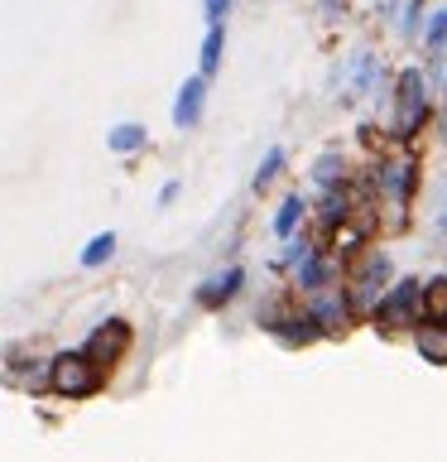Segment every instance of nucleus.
Listing matches in <instances>:
<instances>
[{"label": "nucleus", "mask_w": 447, "mask_h": 462, "mask_svg": "<svg viewBox=\"0 0 447 462\" xmlns=\"http://www.w3.org/2000/svg\"><path fill=\"white\" fill-rule=\"evenodd\" d=\"M202 10H207V20L216 24V20H222V14L231 10V0H202Z\"/></svg>", "instance_id": "aec40b11"}, {"label": "nucleus", "mask_w": 447, "mask_h": 462, "mask_svg": "<svg viewBox=\"0 0 447 462\" xmlns=\"http://www.w3.org/2000/svg\"><path fill=\"white\" fill-rule=\"evenodd\" d=\"M245 284V274L241 270H222L216 280H207V284H197V303L202 309H222V303L236 294V289Z\"/></svg>", "instance_id": "0eeeda50"}, {"label": "nucleus", "mask_w": 447, "mask_h": 462, "mask_svg": "<svg viewBox=\"0 0 447 462\" xmlns=\"http://www.w3.org/2000/svg\"><path fill=\"white\" fill-rule=\"evenodd\" d=\"M438 231H442V236H447V212H442V217H438Z\"/></svg>", "instance_id": "4be33fe9"}, {"label": "nucleus", "mask_w": 447, "mask_h": 462, "mask_svg": "<svg viewBox=\"0 0 447 462\" xmlns=\"http://www.w3.org/2000/svg\"><path fill=\"white\" fill-rule=\"evenodd\" d=\"M284 169V150H269L265 159H260V169H255V188L265 193V183H274V173Z\"/></svg>", "instance_id": "dca6fc26"}, {"label": "nucleus", "mask_w": 447, "mask_h": 462, "mask_svg": "<svg viewBox=\"0 0 447 462\" xmlns=\"http://www.w3.org/2000/svg\"><path fill=\"white\" fill-rule=\"evenodd\" d=\"M313 179L323 183V188L337 183V179H342V154H323V159H317V164H313Z\"/></svg>", "instance_id": "f3484780"}, {"label": "nucleus", "mask_w": 447, "mask_h": 462, "mask_svg": "<svg viewBox=\"0 0 447 462\" xmlns=\"http://www.w3.org/2000/svg\"><path fill=\"white\" fill-rule=\"evenodd\" d=\"M385 280H389V260L380 255V260H370V265L360 270L356 299H360V303H375V294H380V289H385Z\"/></svg>", "instance_id": "9b49d317"}, {"label": "nucleus", "mask_w": 447, "mask_h": 462, "mask_svg": "<svg viewBox=\"0 0 447 462\" xmlns=\"http://www.w3.org/2000/svg\"><path fill=\"white\" fill-rule=\"evenodd\" d=\"M115 245H121V241H115V231H101V236H92V241L82 245V270L106 265V260L115 255Z\"/></svg>", "instance_id": "ddd939ff"}, {"label": "nucleus", "mask_w": 447, "mask_h": 462, "mask_svg": "<svg viewBox=\"0 0 447 462\" xmlns=\"http://www.w3.org/2000/svg\"><path fill=\"white\" fill-rule=\"evenodd\" d=\"M370 87H375V58L356 53V92H370Z\"/></svg>", "instance_id": "6ab92c4d"}, {"label": "nucleus", "mask_w": 447, "mask_h": 462, "mask_svg": "<svg viewBox=\"0 0 447 462\" xmlns=\"http://www.w3.org/2000/svg\"><path fill=\"white\" fill-rule=\"evenodd\" d=\"M144 140H150V130H144L140 121H125V125H111L106 150L111 154H135V150H144Z\"/></svg>", "instance_id": "6e6552de"}, {"label": "nucleus", "mask_w": 447, "mask_h": 462, "mask_svg": "<svg viewBox=\"0 0 447 462\" xmlns=\"http://www.w3.org/2000/svg\"><path fill=\"white\" fill-rule=\"evenodd\" d=\"M202 106H207V78H187L183 87H178V97H173V125L178 130H187V125H197L202 121Z\"/></svg>", "instance_id": "20e7f679"}, {"label": "nucleus", "mask_w": 447, "mask_h": 462, "mask_svg": "<svg viewBox=\"0 0 447 462\" xmlns=\"http://www.w3.org/2000/svg\"><path fill=\"white\" fill-rule=\"evenodd\" d=\"M380 183H385V193L389 198H409V183H414V164H409V159H395V164H385L380 169Z\"/></svg>", "instance_id": "9d476101"}, {"label": "nucleus", "mask_w": 447, "mask_h": 462, "mask_svg": "<svg viewBox=\"0 0 447 462\" xmlns=\"http://www.w3.org/2000/svg\"><path fill=\"white\" fill-rule=\"evenodd\" d=\"M308 318H313V328H337L342 323V303H332V299H317L313 309H308Z\"/></svg>", "instance_id": "2eb2a0df"}, {"label": "nucleus", "mask_w": 447, "mask_h": 462, "mask_svg": "<svg viewBox=\"0 0 447 462\" xmlns=\"http://www.w3.org/2000/svg\"><path fill=\"white\" fill-rule=\"evenodd\" d=\"M418 323L428 328H447V280H428L418 294Z\"/></svg>", "instance_id": "423d86ee"}, {"label": "nucleus", "mask_w": 447, "mask_h": 462, "mask_svg": "<svg viewBox=\"0 0 447 462\" xmlns=\"http://www.w3.org/2000/svg\"><path fill=\"white\" fill-rule=\"evenodd\" d=\"M424 43H428L433 53H442V49H447V10H438V14L428 20V34H424Z\"/></svg>", "instance_id": "a211bd4d"}, {"label": "nucleus", "mask_w": 447, "mask_h": 462, "mask_svg": "<svg viewBox=\"0 0 447 462\" xmlns=\"http://www.w3.org/2000/svg\"><path fill=\"white\" fill-rule=\"evenodd\" d=\"M303 212H308V202H303V193H288V198L279 202V212H274V236H279V241L294 236L298 222H303Z\"/></svg>", "instance_id": "1a4fd4ad"}, {"label": "nucleus", "mask_w": 447, "mask_h": 462, "mask_svg": "<svg viewBox=\"0 0 447 462\" xmlns=\"http://www.w3.org/2000/svg\"><path fill=\"white\" fill-rule=\"evenodd\" d=\"M327 280H332V265H327L323 255H303V260H298V284H303V289H313V294H317Z\"/></svg>", "instance_id": "4468645a"}, {"label": "nucleus", "mask_w": 447, "mask_h": 462, "mask_svg": "<svg viewBox=\"0 0 447 462\" xmlns=\"http://www.w3.org/2000/svg\"><path fill=\"white\" fill-rule=\"evenodd\" d=\"M418 294H424V284H418V280L395 284V294L380 303V323L385 328H399V323H409V318H418Z\"/></svg>", "instance_id": "39448f33"}, {"label": "nucleus", "mask_w": 447, "mask_h": 462, "mask_svg": "<svg viewBox=\"0 0 447 462\" xmlns=\"http://www.w3.org/2000/svg\"><path fill=\"white\" fill-rule=\"evenodd\" d=\"M101 371L106 366H96L87 352H63L49 366V385L58 390V395H92V390L101 385Z\"/></svg>", "instance_id": "f03ea898"}, {"label": "nucleus", "mask_w": 447, "mask_h": 462, "mask_svg": "<svg viewBox=\"0 0 447 462\" xmlns=\"http://www.w3.org/2000/svg\"><path fill=\"white\" fill-rule=\"evenodd\" d=\"M418 29V0H409V14H404V34H414Z\"/></svg>", "instance_id": "412c9836"}, {"label": "nucleus", "mask_w": 447, "mask_h": 462, "mask_svg": "<svg viewBox=\"0 0 447 462\" xmlns=\"http://www.w3.org/2000/svg\"><path fill=\"white\" fill-rule=\"evenodd\" d=\"M222 43H226V29H222V20L216 24H207V39H202V78H212L216 68H222Z\"/></svg>", "instance_id": "f8f14e48"}, {"label": "nucleus", "mask_w": 447, "mask_h": 462, "mask_svg": "<svg viewBox=\"0 0 447 462\" xmlns=\"http://www.w3.org/2000/svg\"><path fill=\"white\" fill-rule=\"evenodd\" d=\"M428 116V87H424V72L418 68H404L399 82H395V135H414Z\"/></svg>", "instance_id": "f257e3e1"}, {"label": "nucleus", "mask_w": 447, "mask_h": 462, "mask_svg": "<svg viewBox=\"0 0 447 462\" xmlns=\"http://www.w3.org/2000/svg\"><path fill=\"white\" fill-rule=\"evenodd\" d=\"M130 346V328L125 323H101L92 337L82 342V352L96 361V366H111V361H121V352Z\"/></svg>", "instance_id": "7ed1b4c3"}]
</instances>
